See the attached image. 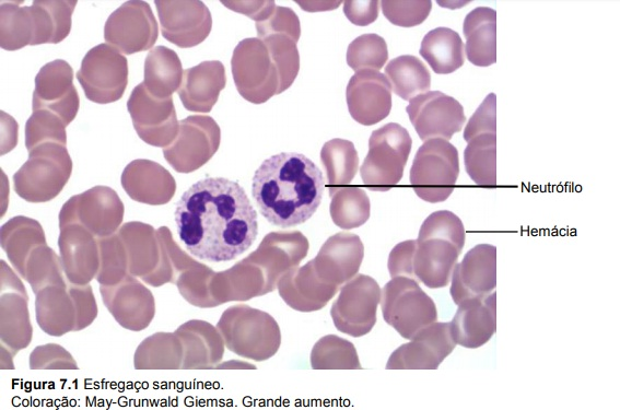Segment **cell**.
<instances>
[{"instance_id": "6da1fadb", "label": "cell", "mask_w": 620, "mask_h": 410, "mask_svg": "<svg viewBox=\"0 0 620 410\" xmlns=\"http://www.w3.org/2000/svg\"><path fill=\"white\" fill-rule=\"evenodd\" d=\"M174 219L185 248L211 262L241 256L258 234L257 212L244 188L223 177L192 184L177 201Z\"/></svg>"}, {"instance_id": "7a4b0ae2", "label": "cell", "mask_w": 620, "mask_h": 410, "mask_svg": "<svg viewBox=\"0 0 620 410\" xmlns=\"http://www.w3.org/2000/svg\"><path fill=\"white\" fill-rule=\"evenodd\" d=\"M323 172L307 156L281 152L256 169L251 195L259 212L271 224L290 227L306 222L321 202Z\"/></svg>"}, {"instance_id": "3957f363", "label": "cell", "mask_w": 620, "mask_h": 410, "mask_svg": "<svg viewBox=\"0 0 620 410\" xmlns=\"http://www.w3.org/2000/svg\"><path fill=\"white\" fill-rule=\"evenodd\" d=\"M465 245V227L452 211L440 210L423 222L413 251L417 273L430 288L446 286Z\"/></svg>"}, {"instance_id": "277c9868", "label": "cell", "mask_w": 620, "mask_h": 410, "mask_svg": "<svg viewBox=\"0 0 620 410\" xmlns=\"http://www.w3.org/2000/svg\"><path fill=\"white\" fill-rule=\"evenodd\" d=\"M459 175L457 149L447 140L430 139L419 148L410 171L417 195L429 202L445 201Z\"/></svg>"}, {"instance_id": "5b68a950", "label": "cell", "mask_w": 620, "mask_h": 410, "mask_svg": "<svg viewBox=\"0 0 620 410\" xmlns=\"http://www.w3.org/2000/svg\"><path fill=\"white\" fill-rule=\"evenodd\" d=\"M412 140L401 125L388 122L374 130L361 167L362 178L373 190H387L402 177Z\"/></svg>"}, {"instance_id": "8992f818", "label": "cell", "mask_w": 620, "mask_h": 410, "mask_svg": "<svg viewBox=\"0 0 620 410\" xmlns=\"http://www.w3.org/2000/svg\"><path fill=\"white\" fill-rule=\"evenodd\" d=\"M231 63L237 91L248 102L261 104L280 94L279 72L262 39L239 42Z\"/></svg>"}, {"instance_id": "52a82bcc", "label": "cell", "mask_w": 620, "mask_h": 410, "mask_svg": "<svg viewBox=\"0 0 620 410\" xmlns=\"http://www.w3.org/2000/svg\"><path fill=\"white\" fill-rule=\"evenodd\" d=\"M406 112L423 141L430 139L448 141L454 133L460 131L466 121L461 104L440 91H428L411 98Z\"/></svg>"}, {"instance_id": "ba28073f", "label": "cell", "mask_w": 620, "mask_h": 410, "mask_svg": "<svg viewBox=\"0 0 620 410\" xmlns=\"http://www.w3.org/2000/svg\"><path fill=\"white\" fill-rule=\"evenodd\" d=\"M346 98L351 117L361 125L372 126L389 115L391 86L379 71L361 70L349 80Z\"/></svg>"}, {"instance_id": "9c48e42d", "label": "cell", "mask_w": 620, "mask_h": 410, "mask_svg": "<svg viewBox=\"0 0 620 410\" xmlns=\"http://www.w3.org/2000/svg\"><path fill=\"white\" fill-rule=\"evenodd\" d=\"M496 286V247L479 244L456 263L452 273L451 296L455 304L483 297Z\"/></svg>"}, {"instance_id": "30bf717a", "label": "cell", "mask_w": 620, "mask_h": 410, "mask_svg": "<svg viewBox=\"0 0 620 410\" xmlns=\"http://www.w3.org/2000/svg\"><path fill=\"white\" fill-rule=\"evenodd\" d=\"M388 284L385 316L405 338H410L418 328L435 321L436 307L417 284L406 280Z\"/></svg>"}, {"instance_id": "8fae6325", "label": "cell", "mask_w": 620, "mask_h": 410, "mask_svg": "<svg viewBox=\"0 0 620 410\" xmlns=\"http://www.w3.org/2000/svg\"><path fill=\"white\" fill-rule=\"evenodd\" d=\"M449 330L455 343L464 348L476 349L487 343L496 330V293L458 304Z\"/></svg>"}, {"instance_id": "7c38bea8", "label": "cell", "mask_w": 620, "mask_h": 410, "mask_svg": "<svg viewBox=\"0 0 620 410\" xmlns=\"http://www.w3.org/2000/svg\"><path fill=\"white\" fill-rule=\"evenodd\" d=\"M449 323H435L424 330L414 344H406L391 358V367L437 368L455 349Z\"/></svg>"}, {"instance_id": "4fadbf2b", "label": "cell", "mask_w": 620, "mask_h": 410, "mask_svg": "<svg viewBox=\"0 0 620 410\" xmlns=\"http://www.w3.org/2000/svg\"><path fill=\"white\" fill-rule=\"evenodd\" d=\"M225 82V69L220 61H203L184 71V84L178 94L187 109L208 113Z\"/></svg>"}, {"instance_id": "5bb4252c", "label": "cell", "mask_w": 620, "mask_h": 410, "mask_svg": "<svg viewBox=\"0 0 620 410\" xmlns=\"http://www.w3.org/2000/svg\"><path fill=\"white\" fill-rule=\"evenodd\" d=\"M466 56L478 67H488L496 61V12L494 9L478 7L464 21Z\"/></svg>"}, {"instance_id": "9a60e30c", "label": "cell", "mask_w": 620, "mask_h": 410, "mask_svg": "<svg viewBox=\"0 0 620 410\" xmlns=\"http://www.w3.org/2000/svg\"><path fill=\"white\" fill-rule=\"evenodd\" d=\"M464 43L457 32L448 27L431 30L422 39L420 55L437 74H448L465 61Z\"/></svg>"}, {"instance_id": "2e32d148", "label": "cell", "mask_w": 620, "mask_h": 410, "mask_svg": "<svg viewBox=\"0 0 620 410\" xmlns=\"http://www.w3.org/2000/svg\"><path fill=\"white\" fill-rule=\"evenodd\" d=\"M385 74L394 93L405 101L428 92L431 86L429 69L412 55H402L391 59L385 67Z\"/></svg>"}, {"instance_id": "e0dca14e", "label": "cell", "mask_w": 620, "mask_h": 410, "mask_svg": "<svg viewBox=\"0 0 620 410\" xmlns=\"http://www.w3.org/2000/svg\"><path fill=\"white\" fill-rule=\"evenodd\" d=\"M466 172L481 187L496 186V132L472 137L464 151Z\"/></svg>"}, {"instance_id": "ac0fdd59", "label": "cell", "mask_w": 620, "mask_h": 410, "mask_svg": "<svg viewBox=\"0 0 620 410\" xmlns=\"http://www.w3.org/2000/svg\"><path fill=\"white\" fill-rule=\"evenodd\" d=\"M280 78V93L289 89L300 70L297 40L286 33H271L262 38Z\"/></svg>"}, {"instance_id": "d6986e66", "label": "cell", "mask_w": 620, "mask_h": 410, "mask_svg": "<svg viewBox=\"0 0 620 410\" xmlns=\"http://www.w3.org/2000/svg\"><path fill=\"white\" fill-rule=\"evenodd\" d=\"M320 157L330 183L348 181L356 172L359 157L354 144L349 140L337 138L327 141Z\"/></svg>"}, {"instance_id": "ffe728a7", "label": "cell", "mask_w": 620, "mask_h": 410, "mask_svg": "<svg viewBox=\"0 0 620 410\" xmlns=\"http://www.w3.org/2000/svg\"><path fill=\"white\" fill-rule=\"evenodd\" d=\"M388 59L385 39L377 34H363L353 39L347 49V63L355 72L370 69L378 71Z\"/></svg>"}, {"instance_id": "44dd1931", "label": "cell", "mask_w": 620, "mask_h": 410, "mask_svg": "<svg viewBox=\"0 0 620 410\" xmlns=\"http://www.w3.org/2000/svg\"><path fill=\"white\" fill-rule=\"evenodd\" d=\"M381 4L385 17L394 25L402 27H412L421 24L429 16L432 9L430 0H384Z\"/></svg>"}, {"instance_id": "7402d4cb", "label": "cell", "mask_w": 620, "mask_h": 410, "mask_svg": "<svg viewBox=\"0 0 620 410\" xmlns=\"http://www.w3.org/2000/svg\"><path fill=\"white\" fill-rule=\"evenodd\" d=\"M256 30L258 38L271 33H286L299 40L301 35L300 20L295 12L290 8L279 5L266 20L256 22Z\"/></svg>"}, {"instance_id": "603a6c76", "label": "cell", "mask_w": 620, "mask_h": 410, "mask_svg": "<svg viewBox=\"0 0 620 410\" xmlns=\"http://www.w3.org/2000/svg\"><path fill=\"white\" fill-rule=\"evenodd\" d=\"M483 132H496V96L490 93L469 118L464 130V139L468 142L472 137Z\"/></svg>"}, {"instance_id": "cb8c5ba5", "label": "cell", "mask_w": 620, "mask_h": 410, "mask_svg": "<svg viewBox=\"0 0 620 410\" xmlns=\"http://www.w3.org/2000/svg\"><path fill=\"white\" fill-rule=\"evenodd\" d=\"M379 2L376 0H351L343 2V12L347 19L355 25L365 26L373 23L378 16Z\"/></svg>"}, {"instance_id": "d4e9b609", "label": "cell", "mask_w": 620, "mask_h": 410, "mask_svg": "<svg viewBox=\"0 0 620 410\" xmlns=\"http://www.w3.org/2000/svg\"><path fill=\"white\" fill-rule=\"evenodd\" d=\"M222 3L237 12H241L254 19L256 22L266 20L277 7L274 4V1H222Z\"/></svg>"}]
</instances>
